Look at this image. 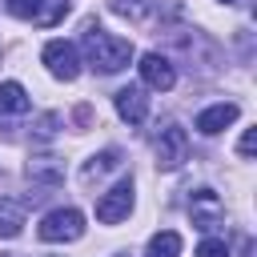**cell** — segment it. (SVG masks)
<instances>
[{"label": "cell", "instance_id": "d6986e66", "mask_svg": "<svg viewBox=\"0 0 257 257\" xmlns=\"http://www.w3.org/2000/svg\"><path fill=\"white\" fill-rule=\"evenodd\" d=\"M56 124H60V116H56V112H44V116L36 120V137H40V141H48V137L56 133Z\"/></svg>", "mask_w": 257, "mask_h": 257}, {"label": "cell", "instance_id": "e0dca14e", "mask_svg": "<svg viewBox=\"0 0 257 257\" xmlns=\"http://www.w3.org/2000/svg\"><path fill=\"white\" fill-rule=\"evenodd\" d=\"M197 257H229V245L217 241V237H205V241L197 245Z\"/></svg>", "mask_w": 257, "mask_h": 257}, {"label": "cell", "instance_id": "ac0fdd59", "mask_svg": "<svg viewBox=\"0 0 257 257\" xmlns=\"http://www.w3.org/2000/svg\"><path fill=\"white\" fill-rule=\"evenodd\" d=\"M36 8H40V0H8V12L20 20H36Z\"/></svg>", "mask_w": 257, "mask_h": 257}, {"label": "cell", "instance_id": "44dd1931", "mask_svg": "<svg viewBox=\"0 0 257 257\" xmlns=\"http://www.w3.org/2000/svg\"><path fill=\"white\" fill-rule=\"evenodd\" d=\"M221 4H233V0H221Z\"/></svg>", "mask_w": 257, "mask_h": 257}, {"label": "cell", "instance_id": "ba28073f", "mask_svg": "<svg viewBox=\"0 0 257 257\" xmlns=\"http://www.w3.org/2000/svg\"><path fill=\"white\" fill-rule=\"evenodd\" d=\"M241 116V108L233 104V100H221V104H209L201 116H197V133H205V137H217V133H225L233 120Z\"/></svg>", "mask_w": 257, "mask_h": 257}, {"label": "cell", "instance_id": "277c9868", "mask_svg": "<svg viewBox=\"0 0 257 257\" xmlns=\"http://www.w3.org/2000/svg\"><path fill=\"white\" fill-rule=\"evenodd\" d=\"M133 213V177H120L108 193H100V201H96V221L100 225H116V221H124Z\"/></svg>", "mask_w": 257, "mask_h": 257}, {"label": "cell", "instance_id": "2e32d148", "mask_svg": "<svg viewBox=\"0 0 257 257\" xmlns=\"http://www.w3.org/2000/svg\"><path fill=\"white\" fill-rule=\"evenodd\" d=\"M108 8L116 16H128V20H145L153 12V0H108Z\"/></svg>", "mask_w": 257, "mask_h": 257}, {"label": "cell", "instance_id": "7a4b0ae2", "mask_svg": "<svg viewBox=\"0 0 257 257\" xmlns=\"http://www.w3.org/2000/svg\"><path fill=\"white\" fill-rule=\"evenodd\" d=\"M40 241L56 245V241H76L84 233V213L80 209H52L44 221H40Z\"/></svg>", "mask_w": 257, "mask_h": 257}, {"label": "cell", "instance_id": "5bb4252c", "mask_svg": "<svg viewBox=\"0 0 257 257\" xmlns=\"http://www.w3.org/2000/svg\"><path fill=\"white\" fill-rule=\"evenodd\" d=\"M120 165V149H104L100 157H92L88 165H84V181H96V177H104V173H112Z\"/></svg>", "mask_w": 257, "mask_h": 257}, {"label": "cell", "instance_id": "5b68a950", "mask_svg": "<svg viewBox=\"0 0 257 257\" xmlns=\"http://www.w3.org/2000/svg\"><path fill=\"white\" fill-rule=\"evenodd\" d=\"M185 157H189V133H185L181 124L161 128V137H157V165H161L165 173H173V169H181Z\"/></svg>", "mask_w": 257, "mask_h": 257}, {"label": "cell", "instance_id": "8992f818", "mask_svg": "<svg viewBox=\"0 0 257 257\" xmlns=\"http://www.w3.org/2000/svg\"><path fill=\"white\" fill-rule=\"evenodd\" d=\"M137 68H141V80H145V88L169 92V88L177 84V68H173V60H169V56H161V52H145Z\"/></svg>", "mask_w": 257, "mask_h": 257}, {"label": "cell", "instance_id": "9a60e30c", "mask_svg": "<svg viewBox=\"0 0 257 257\" xmlns=\"http://www.w3.org/2000/svg\"><path fill=\"white\" fill-rule=\"evenodd\" d=\"M64 16H68V0H40V8H36V20H32V24L52 28V24H60Z\"/></svg>", "mask_w": 257, "mask_h": 257}, {"label": "cell", "instance_id": "3957f363", "mask_svg": "<svg viewBox=\"0 0 257 257\" xmlns=\"http://www.w3.org/2000/svg\"><path fill=\"white\" fill-rule=\"evenodd\" d=\"M40 60L48 64V72L56 80H76L80 76V48L72 40H48L44 52H40Z\"/></svg>", "mask_w": 257, "mask_h": 257}, {"label": "cell", "instance_id": "9c48e42d", "mask_svg": "<svg viewBox=\"0 0 257 257\" xmlns=\"http://www.w3.org/2000/svg\"><path fill=\"white\" fill-rule=\"evenodd\" d=\"M28 177H32V185L56 189V185H64V161H56V157H32L28 161Z\"/></svg>", "mask_w": 257, "mask_h": 257}, {"label": "cell", "instance_id": "8fae6325", "mask_svg": "<svg viewBox=\"0 0 257 257\" xmlns=\"http://www.w3.org/2000/svg\"><path fill=\"white\" fill-rule=\"evenodd\" d=\"M20 229H24V205L12 197H0V241L20 237Z\"/></svg>", "mask_w": 257, "mask_h": 257}, {"label": "cell", "instance_id": "4fadbf2b", "mask_svg": "<svg viewBox=\"0 0 257 257\" xmlns=\"http://www.w3.org/2000/svg\"><path fill=\"white\" fill-rule=\"evenodd\" d=\"M177 253H181V233H173V229L153 233V241L145 245V257H177Z\"/></svg>", "mask_w": 257, "mask_h": 257}, {"label": "cell", "instance_id": "6da1fadb", "mask_svg": "<svg viewBox=\"0 0 257 257\" xmlns=\"http://www.w3.org/2000/svg\"><path fill=\"white\" fill-rule=\"evenodd\" d=\"M84 52H88V64H92L96 72H120V68H128V60H133V40L112 36V32H104L100 24H88V28H84Z\"/></svg>", "mask_w": 257, "mask_h": 257}, {"label": "cell", "instance_id": "52a82bcc", "mask_svg": "<svg viewBox=\"0 0 257 257\" xmlns=\"http://www.w3.org/2000/svg\"><path fill=\"white\" fill-rule=\"evenodd\" d=\"M112 104H116V112H120L128 124H145V116H149V96H145V88H141V84L120 88V92L112 96Z\"/></svg>", "mask_w": 257, "mask_h": 257}, {"label": "cell", "instance_id": "7c38bea8", "mask_svg": "<svg viewBox=\"0 0 257 257\" xmlns=\"http://www.w3.org/2000/svg\"><path fill=\"white\" fill-rule=\"evenodd\" d=\"M28 108H32V100H28L24 84L4 80V84H0V112H28Z\"/></svg>", "mask_w": 257, "mask_h": 257}, {"label": "cell", "instance_id": "30bf717a", "mask_svg": "<svg viewBox=\"0 0 257 257\" xmlns=\"http://www.w3.org/2000/svg\"><path fill=\"white\" fill-rule=\"evenodd\" d=\"M217 221H221V201H217V193H213V189H197V193H193V225L217 229Z\"/></svg>", "mask_w": 257, "mask_h": 257}, {"label": "cell", "instance_id": "ffe728a7", "mask_svg": "<svg viewBox=\"0 0 257 257\" xmlns=\"http://www.w3.org/2000/svg\"><path fill=\"white\" fill-rule=\"evenodd\" d=\"M253 145H257V133H253V128H245V137L237 141V153H241V157H253Z\"/></svg>", "mask_w": 257, "mask_h": 257}]
</instances>
